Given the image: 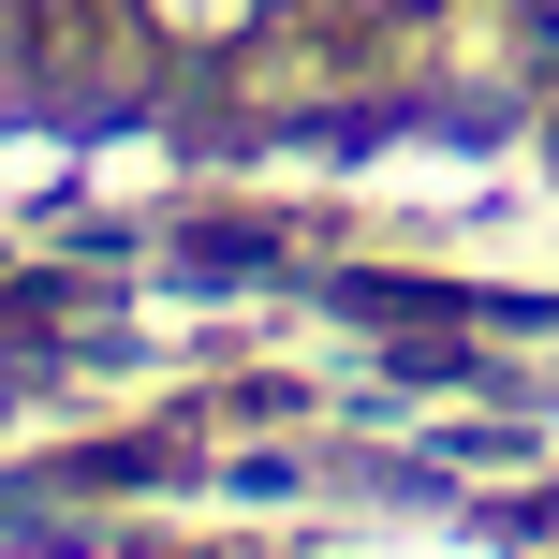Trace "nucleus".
<instances>
[{"mask_svg":"<svg viewBox=\"0 0 559 559\" xmlns=\"http://www.w3.org/2000/svg\"><path fill=\"white\" fill-rule=\"evenodd\" d=\"M531 15H545V45H559V0H531Z\"/></svg>","mask_w":559,"mask_h":559,"instance_id":"nucleus-2","label":"nucleus"},{"mask_svg":"<svg viewBox=\"0 0 559 559\" xmlns=\"http://www.w3.org/2000/svg\"><path fill=\"white\" fill-rule=\"evenodd\" d=\"M147 29H163V45H236V29L265 15V0H133Z\"/></svg>","mask_w":559,"mask_h":559,"instance_id":"nucleus-1","label":"nucleus"}]
</instances>
